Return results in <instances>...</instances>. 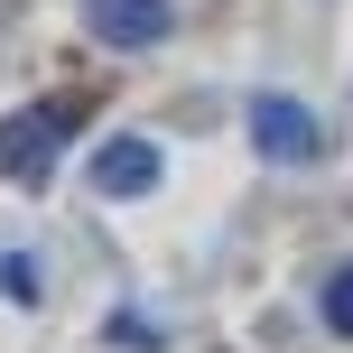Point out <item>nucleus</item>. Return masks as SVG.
I'll return each mask as SVG.
<instances>
[{
    "label": "nucleus",
    "mask_w": 353,
    "mask_h": 353,
    "mask_svg": "<svg viewBox=\"0 0 353 353\" xmlns=\"http://www.w3.org/2000/svg\"><path fill=\"white\" fill-rule=\"evenodd\" d=\"M112 344H121V353H159V325H149V316H130V307H121V316H112Z\"/></svg>",
    "instance_id": "nucleus-5"
},
{
    "label": "nucleus",
    "mask_w": 353,
    "mask_h": 353,
    "mask_svg": "<svg viewBox=\"0 0 353 353\" xmlns=\"http://www.w3.org/2000/svg\"><path fill=\"white\" fill-rule=\"evenodd\" d=\"M84 28L103 37V47H159L176 28V10L168 0H84Z\"/></svg>",
    "instance_id": "nucleus-3"
},
{
    "label": "nucleus",
    "mask_w": 353,
    "mask_h": 353,
    "mask_svg": "<svg viewBox=\"0 0 353 353\" xmlns=\"http://www.w3.org/2000/svg\"><path fill=\"white\" fill-rule=\"evenodd\" d=\"M159 149H149V140H103V149H93V195H149V186H159Z\"/></svg>",
    "instance_id": "nucleus-4"
},
{
    "label": "nucleus",
    "mask_w": 353,
    "mask_h": 353,
    "mask_svg": "<svg viewBox=\"0 0 353 353\" xmlns=\"http://www.w3.org/2000/svg\"><path fill=\"white\" fill-rule=\"evenodd\" d=\"M65 130H74V103H28V112H10V121H0V176L37 186Z\"/></svg>",
    "instance_id": "nucleus-1"
},
{
    "label": "nucleus",
    "mask_w": 353,
    "mask_h": 353,
    "mask_svg": "<svg viewBox=\"0 0 353 353\" xmlns=\"http://www.w3.org/2000/svg\"><path fill=\"white\" fill-rule=\"evenodd\" d=\"M325 325H335V335H353V270H335V279H325Z\"/></svg>",
    "instance_id": "nucleus-6"
},
{
    "label": "nucleus",
    "mask_w": 353,
    "mask_h": 353,
    "mask_svg": "<svg viewBox=\"0 0 353 353\" xmlns=\"http://www.w3.org/2000/svg\"><path fill=\"white\" fill-rule=\"evenodd\" d=\"M251 149H261L270 168H307V159L325 149V130H316V112H307V103L261 93V103H251Z\"/></svg>",
    "instance_id": "nucleus-2"
}]
</instances>
